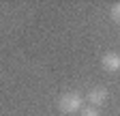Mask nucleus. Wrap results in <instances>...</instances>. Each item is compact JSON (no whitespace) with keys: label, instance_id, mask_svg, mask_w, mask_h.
Segmentation results:
<instances>
[{"label":"nucleus","instance_id":"3","mask_svg":"<svg viewBox=\"0 0 120 116\" xmlns=\"http://www.w3.org/2000/svg\"><path fill=\"white\" fill-rule=\"evenodd\" d=\"M88 103L92 105V108H99V105H103L105 101H107V88H103V86H97V88H92V90H88Z\"/></svg>","mask_w":120,"mask_h":116},{"label":"nucleus","instance_id":"5","mask_svg":"<svg viewBox=\"0 0 120 116\" xmlns=\"http://www.w3.org/2000/svg\"><path fill=\"white\" fill-rule=\"evenodd\" d=\"M109 15H112V19H114L116 24H120V2H116V4L109 9Z\"/></svg>","mask_w":120,"mask_h":116},{"label":"nucleus","instance_id":"4","mask_svg":"<svg viewBox=\"0 0 120 116\" xmlns=\"http://www.w3.org/2000/svg\"><path fill=\"white\" fill-rule=\"evenodd\" d=\"M79 116H101V112H99V108H92V105H86L82 112H79Z\"/></svg>","mask_w":120,"mask_h":116},{"label":"nucleus","instance_id":"1","mask_svg":"<svg viewBox=\"0 0 120 116\" xmlns=\"http://www.w3.org/2000/svg\"><path fill=\"white\" fill-rule=\"evenodd\" d=\"M58 110L62 114H75L84 110V97L79 93H64L62 97L58 99Z\"/></svg>","mask_w":120,"mask_h":116},{"label":"nucleus","instance_id":"2","mask_svg":"<svg viewBox=\"0 0 120 116\" xmlns=\"http://www.w3.org/2000/svg\"><path fill=\"white\" fill-rule=\"evenodd\" d=\"M101 65H103L105 71H109V73H118V71H120V54H118V52H107V54H103Z\"/></svg>","mask_w":120,"mask_h":116}]
</instances>
